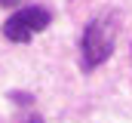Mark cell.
Returning <instances> with one entry per match:
<instances>
[{
  "mask_svg": "<svg viewBox=\"0 0 132 123\" xmlns=\"http://www.w3.org/2000/svg\"><path fill=\"white\" fill-rule=\"evenodd\" d=\"M117 31H120V16L114 9L98 12L86 28H83V40H80V68L83 71H95L101 62L111 59L114 46H117Z\"/></svg>",
  "mask_w": 132,
  "mask_h": 123,
  "instance_id": "cell-1",
  "label": "cell"
},
{
  "mask_svg": "<svg viewBox=\"0 0 132 123\" xmlns=\"http://www.w3.org/2000/svg\"><path fill=\"white\" fill-rule=\"evenodd\" d=\"M52 22L49 9L43 6H25V9H15L6 22H3V37L9 43H28L37 31H43Z\"/></svg>",
  "mask_w": 132,
  "mask_h": 123,
  "instance_id": "cell-2",
  "label": "cell"
},
{
  "mask_svg": "<svg viewBox=\"0 0 132 123\" xmlns=\"http://www.w3.org/2000/svg\"><path fill=\"white\" fill-rule=\"evenodd\" d=\"M15 3H19V0H0V6H6V9H12Z\"/></svg>",
  "mask_w": 132,
  "mask_h": 123,
  "instance_id": "cell-5",
  "label": "cell"
},
{
  "mask_svg": "<svg viewBox=\"0 0 132 123\" xmlns=\"http://www.w3.org/2000/svg\"><path fill=\"white\" fill-rule=\"evenodd\" d=\"M9 98L15 105H22V108H34V95L31 92H9Z\"/></svg>",
  "mask_w": 132,
  "mask_h": 123,
  "instance_id": "cell-4",
  "label": "cell"
},
{
  "mask_svg": "<svg viewBox=\"0 0 132 123\" xmlns=\"http://www.w3.org/2000/svg\"><path fill=\"white\" fill-rule=\"evenodd\" d=\"M15 123H43V117H40V114H37L34 108H25V111H22V114L15 117Z\"/></svg>",
  "mask_w": 132,
  "mask_h": 123,
  "instance_id": "cell-3",
  "label": "cell"
}]
</instances>
